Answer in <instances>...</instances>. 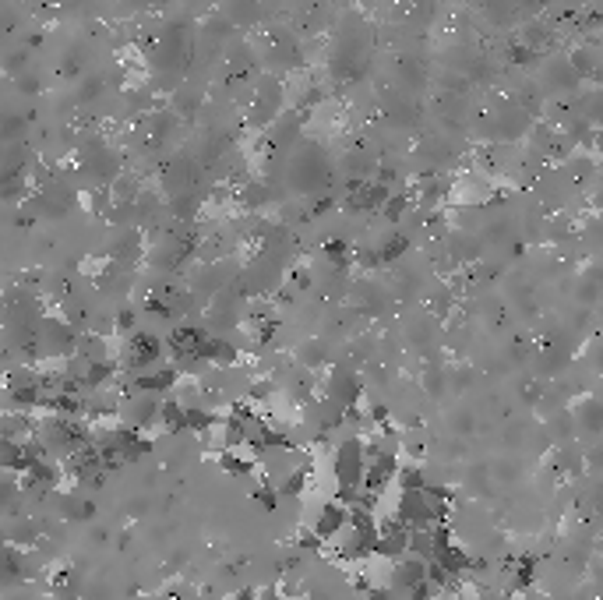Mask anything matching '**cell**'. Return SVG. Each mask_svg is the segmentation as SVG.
Returning a JSON list of instances; mask_svg holds the SVG:
<instances>
[{
  "label": "cell",
  "instance_id": "1",
  "mask_svg": "<svg viewBox=\"0 0 603 600\" xmlns=\"http://www.w3.org/2000/svg\"><path fill=\"white\" fill-rule=\"evenodd\" d=\"M579 424H582L586 431H600V428H603V406H600V403H582Z\"/></svg>",
  "mask_w": 603,
  "mask_h": 600
}]
</instances>
